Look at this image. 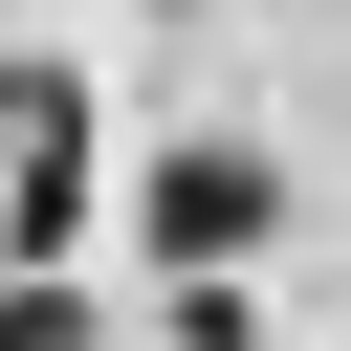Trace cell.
<instances>
[{
	"label": "cell",
	"mask_w": 351,
	"mask_h": 351,
	"mask_svg": "<svg viewBox=\"0 0 351 351\" xmlns=\"http://www.w3.org/2000/svg\"><path fill=\"white\" fill-rule=\"evenodd\" d=\"M263 197H285V176H263V154H219V132H197V154H154V241H176V263H241V241H263Z\"/></svg>",
	"instance_id": "6da1fadb"
},
{
	"label": "cell",
	"mask_w": 351,
	"mask_h": 351,
	"mask_svg": "<svg viewBox=\"0 0 351 351\" xmlns=\"http://www.w3.org/2000/svg\"><path fill=\"white\" fill-rule=\"evenodd\" d=\"M0 110H22V219H0V241H66V219H88V88H66V66H22Z\"/></svg>",
	"instance_id": "7a4b0ae2"
}]
</instances>
